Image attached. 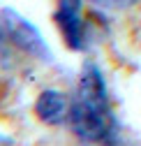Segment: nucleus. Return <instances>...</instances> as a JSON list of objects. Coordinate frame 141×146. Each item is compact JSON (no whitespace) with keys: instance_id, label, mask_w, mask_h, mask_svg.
Listing matches in <instances>:
<instances>
[{"instance_id":"nucleus-2","label":"nucleus","mask_w":141,"mask_h":146,"mask_svg":"<svg viewBox=\"0 0 141 146\" xmlns=\"http://www.w3.org/2000/svg\"><path fill=\"white\" fill-rule=\"evenodd\" d=\"M0 19H3V28H5L7 40L14 46H19L21 51L30 53V56L40 58V60H51V51H49L44 37L40 35V30L30 21H26L23 16L16 14L14 9H5L0 14Z\"/></svg>"},{"instance_id":"nucleus-1","label":"nucleus","mask_w":141,"mask_h":146,"mask_svg":"<svg viewBox=\"0 0 141 146\" xmlns=\"http://www.w3.org/2000/svg\"><path fill=\"white\" fill-rule=\"evenodd\" d=\"M69 123L83 141L111 144L116 139V116L104 77L95 63H86L81 67L76 93L69 104Z\"/></svg>"},{"instance_id":"nucleus-4","label":"nucleus","mask_w":141,"mask_h":146,"mask_svg":"<svg viewBox=\"0 0 141 146\" xmlns=\"http://www.w3.org/2000/svg\"><path fill=\"white\" fill-rule=\"evenodd\" d=\"M35 114L46 125H60L65 118H69V100L63 90L46 88L35 100Z\"/></svg>"},{"instance_id":"nucleus-5","label":"nucleus","mask_w":141,"mask_h":146,"mask_svg":"<svg viewBox=\"0 0 141 146\" xmlns=\"http://www.w3.org/2000/svg\"><path fill=\"white\" fill-rule=\"evenodd\" d=\"M90 3L95 7H102V9H127L136 0H90Z\"/></svg>"},{"instance_id":"nucleus-3","label":"nucleus","mask_w":141,"mask_h":146,"mask_svg":"<svg viewBox=\"0 0 141 146\" xmlns=\"http://www.w3.org/2000/svg\"><path fill=\"white\" fill-rule=\"evenodd\" d=\"M81 3L83 0H58V9L53 19L60 28V35L69 49H83V19H81Z\"/></svg>"}]
</instances>
